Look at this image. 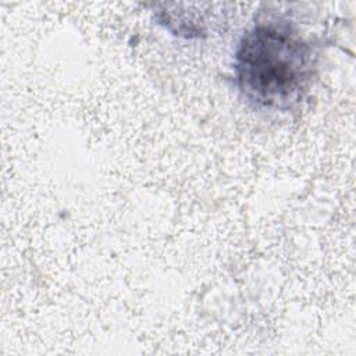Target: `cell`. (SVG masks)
Instances as JSON below:
<instances>
[{"label": "cell", "instance_id": "1", "mask_svg": "<svg viewBox=\"0 0 356 356\" xmlns=\"http://www.w3.org/2000/svg\"><path fill=\"white\" fill-rule=\"evenodd\" d=\"M317 53L310 40L288 21L266 18L241 38L235 78L252 103L277 110L296 104L314 78Z\"/></svg>", "mask_w": 356, "mask_h": 356}]
</instances>
